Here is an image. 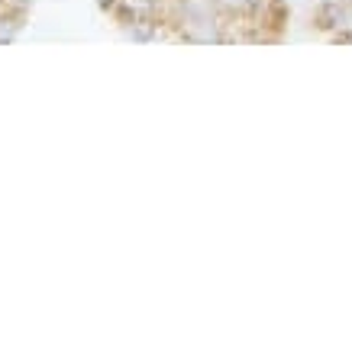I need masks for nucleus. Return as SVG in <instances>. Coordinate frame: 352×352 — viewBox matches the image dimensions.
<instances>
[{
    "label": "nucleus",
    "instance_id": "f257e3e1",
    "mask_svg": "<svg viewBox=\"0 0 352 352\" xmlns=\"http://www.w3.org/2000/svg\"><path fill=\"white\" fill-rule=\"evenodd\" d=\"M223 7H230V10H243L245 7V0H220Z\"/></svg>",
    "mask_w": 352,
    "mask_h": 352
}]
</instances>
